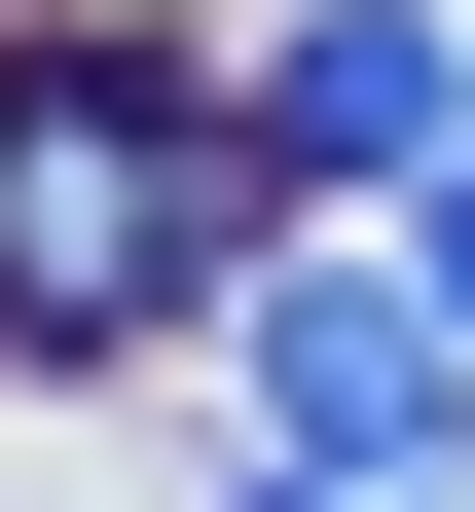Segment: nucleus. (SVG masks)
Wrapping results in <instances>:
<instances>
[{
    "instance_id": "obj_1",
    "label": "nucleus",
    "mask_w": 475,
    "mask_h": 512,
    "mask_svg": "<svg viewBox=\"0 0 475 512\" xmlns=\"http://www.w3.org/2000/svg\"><path fill=\"white\" fill-rule=\"evenodd\" d=\"M256 293V110H183L147 37H0V330L110 366V330H220Z\"/></svg>"
},
{
    "instance_id": "obj_2",
    "label": "nucleus",
    "mask_w": 475,
    "mask_h": 512,
    "mask_svg": "<svg viewBox=\"0 0 475 512\" xmlns=\"http://www.w3.org/2000/svg\"><path fill=\"white\" fill-rule=\"evenodd\" d=\"M220 330H256V439H293V476H439L475 439V293L439 256H256Z\"/></svg>"
},
{
    "instance_id": "obj_3",
    "label": "nucleus",
    "mask_w": 475,
    "mask_h": 512,
    "mask_svg": "<svg viewBox=\"0 0 475 512\" xmlns=\"http://www.w3.org/2000/svg\"><path fill=\"white\" fill-rule=\"evenodd\" d=\"M475 147V37L439 0H293V37H256V183H439Z\"/></svg>"
},
{
    "instance_id": "obj_4",
    "label": "nucleus",
    "mask_w": 475,
    "mask_h": 512,
    "mask_svg": "<svg viewBox=\"0 0 475 512\" xmlns=\"http://www.w3.org/2000/svg\"><path fill=\"white\" fill-rule=\"evenodd\" d=\"M402 256H439V293H475V147H439V183H402Z\"/></svg>"
}]
</instances>
